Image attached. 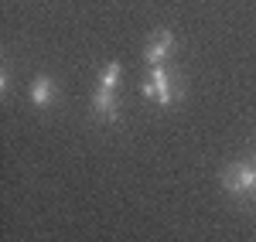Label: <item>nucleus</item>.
<instances>
[{"label": "nucleus", "instance_id": "nucleus-1", "mask_svg": "<svg viewBox=\"0 0 256 242\" xmlns=\"http://www.w3.org/2000/svg\"><path fill=\"white\" fill-rule=\"evenodd\" d=\"M140 92L154 102V106H164V109H168V106H174V102L184 96V85H181V79L174 75V68H168V65H154V68H147Z\"/></svg>", "mask_w": 256, "mask_h": 242}, {"label": "nucleus", "instance_id": "nucleus-2", "mask_svg": "<svg viewBox=\"0 0 256 242\" xmlns=\"http://www.w3.org/2000/svg\"><path fill=\"white\" fill-rule=\"evenodd\" d=\"M222 188L229 191V195H250L256 191V167L253 164H229L226 171H222Z\"/></svg>", "mask_w": 256, "mask_h": 242}, {"label": "nucleus", "instance_id": "nucleus-3", "mask_svg": "<svg viewBox=\"0 0 256 242\" xmlns=\"http://www.w3.org/2000/svg\"><path fill=\"white\" fill-rule=\"evenodd\" d=\"M174 48H178V41H174V34H171L168 27L154 31L150 41L144 44V61H147V68H154V65H168V58L174 55Z\"/></svg>", "mask_w": 256, "mask_h": 242}, {"label": "nucleus", "instance_id": "nucleus-4", "mask_svg": "<svg viewBox=\"0 0 256 242\" xmlns=\"http://www.w3.org/2000/svg\"><path fill=\"white\" fill-rule=\"evenodd\" d=\"M92 113H96V120H102V123H116L120 120L116 92H113V89H99L96 85V92H92Z\"/></svg>", "mask_w": 256, "mask_h": 242}, {"label": "nucleus", "instance_id": "nucleus-5", "mask_svg": "<svg viewBox=\"0 0 256 242\" xmlns=\"http://www.w3.org/2000/svg\"><path fill=\"white\" fill-rule=\"evenodd\" d=\"M58 99V82L52 79V75H38V79L31 82V102L44 109V106H52V102Z\"/></svg>", "mask_w": 256, "mask_h": 242}, {"label": "nucleus", "instance_id": "nucleus-6", "mask_svg": "<svg viewBox=\"0 0 256 242\" xmlns=\"http://www.w3.org/2000/svg\"><path fill=\"white\" fill-rule=\"evenodd\" d=\"M120 79H123V65H120V61H106L102 72H99V89H113V92H116Z\"/></svg>", "mask_w": 256, "mask_h": 242}, {"label": "nucleus", "instance_id": "nucleus-7", "mask_svg": "<svg viewBox=\"0 0 256 242\" xmlns=\"http://www.w3.org/2000/svg\"><path fill=\"white\" fill-rule=\"evenodd\" d=\"M0 92H4V96L10 92V72H7V68L0 72Z\"/></svg>", "mask_w": 256, "mask_h": 242}, {"label": "nucleus", "instance_id": "nucleus-8", "mask_svg": "<svg viewBox=\"0 0 256 242\" xmlns=\"http://www.w3.org/2000/svg\"><path fill=\"white\" fill-rule=\"evenodd\" d=\"M253 167H256V154H253Z\"/></svg>", "mask_w": 256, "mask_h": 242}]
</instances>
